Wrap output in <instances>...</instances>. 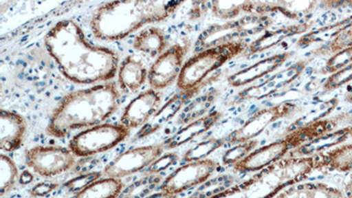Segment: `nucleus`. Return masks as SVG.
I'll use <instances>...</instances> for the list:
<instances>
[{
  "instance_id": "nucleus-21",
  "label": "nucleus",
  "mask_w": 352,
  "mask_h": 198,
  "mask_svg": "<svg viewBox=\"0 0 352 198\" xmlns=\"http://www.w3.org/2000/svg\"><path fill=\"white\" fill-rule=\"evenodd\" d=\"M124 188L119 179H102L88 185L72 198H118Z\"/></svg>"
},
{
  "instance_id": "nucleus-9",
  "label": "nucleus",
  "mask_w": 352,
  "mask_h": 198,
  "mask_svg": "<svg viewBox=\"0 0 352 198\" xmlns=\"http://www.w3.org/2000/svg\"><path fill=\"white\" fill-rule=\"evenodd\" d=\"M296 109L297 106L294 103L285 102L259 110L251 116L244 125L230 134L229 143H243L253 140L254 138L258 137L270 124L294 114Z\"/></svg>"
},
{
  "instance_id": "nucleus-30",
  "label": "nucleus",
  "mask_w": 352,
  "mask_h": 198,
  "mask_svg": "<svg viewBox=\"0 0 352 198\" xmlns=\"http://www.w3.org/2000/svg\"><path fill=\"white\" fill-rule=\"evenodd\" d=\"M352 61V47L339 52L334 58L330 59L327 70L330 72L340 70Z\"/></svg>"
},
{
  "instance_id": "nucleus-27",
  "label": "nucleus",
  "mask_w": 352,
  "mask_h": 198,
  "mask_svg": "<svg viewBox=\"0 0 352 198\" xmlns=\"http://www.w3.org/2000/svg\"><path fill=\"white\" fill-rule=\"evenodd\" d=\"M100 176H102V173L100 172H93L90 173V174L77 176V177L72 179L67 184H65V187L69 190V192H78V191L82 190L88 185L98 181Z\"/></svg>"
},
{
  "instance_id": "nucleus-29",
  "label": "nucleus",
  "mask_w": 352,
  "mask_h": 198,
  "mask_svg": "<svg viewBox=\"0 0 352 198\" xmlns=\"http://www.w3.org/2000/svg\"><path fill=\"white\" fill-rule=\"evenodd\" d=\"M179 159L178 154L175 153H166L165 155L160 156L155 162H153L148 166L147 173L149 175H157L160 172L166 170L169 166L174 165Z\"/></svg>"
},
{
  "instance_id": "nucleus-14",
  "label": "nucleus",
  "mask_w": 352,
  "mask_h": 198,
  "mask_svg": "<svg viewBox=\"0 0 352 198\" xmlns=\"http://www.w3.org/2000/svg\"><path fill=\"white\" fill-rule=\"evenodd\" d=\"M27 131V122L23 116L10 110L1 109L0 114V148L12 153L23 143Z\"/></svg>"
},
{
  "instance_id": "nucleus-18",
  "label": "nucleus",
  "mask_w": 352,
  "mask_h": 198,
  "mask_svg": "<svg viewBox=\"0 0 352 198\" xmlns=\"http://www.w3.org/2000/svg\"><path fill=\"white\" fill-rule=\"evenodd\" d=\"M148 78L146 66L142 62L128 56L122 62L118 70V83L124 92H136Z\"/></svg>"
},
{
  "instance_id": "nucleus-38",
  "label": "nucleus",
  "mask_w": 352,
  "mask_h": 198,
  "mask_svg": "<svg viewBox=\"0 0 352 198\" xmlns=\"http://www.w3.org/2000/svg\"><path fill=\"white\" fill-rule=\"evenodd\" d=\"M346 116V118H348V122H351V124H352V116Z\"/></svg>"
},
{
  "instance_id": "nucleus-6",
  "label": "nucleus",
  "mask_w": 352,
  "mask_h": 198,
  "mask_svg": "<svg viewBox=\"0 0 352 198\" xmlns=\"http://www.w3.org/2000/svg\"><path fill=\"white\" fill-rule=\"evenodd\" d=\"M28 168L43 177H54L75 165L76 160L70 149L61 146H34L25 152Z\"/></svg>"
},
{
  "instance_id": "nucleus-1",
  "label": "nucleus",
  "mask_w": 352,
  "mask_h": 198,
  "mask_svg": "<svg viewBox=\"0 0 352 198\" xmlns=\"http://www.w3.org/2000/svg\"><path fill=\"white\" fill-rule=\"evenodd\" d=\"M44 43L62 74L72 82H105L118 72V53L91 43L76 21H58L47 33Z\"/></svg>"
},
{
  "instance_id": "nucleus-28",
  "label": "nucleus",
  "mask_w": 352,
  "mask_h": 198,
  "mask_svg": "<svg viewBox=\"0 0 352 198\" xmlns=\"http://www.w3.org/2000/svg\"><path fill=\"white\" fill-rule=\"evenodd\" d=\"M352 80V64L332 75L324 85V89L332 91Z\"/></svg>"
},
{
  "instance_id": "nucleus-32",
  "label": "nucleus",
  "mask_w": 352,
  "mask_h": 198,
  "mask_svg": "<svg viewBox=\"0 0 352 198\" xmlns=\"http://www.w3.org/2000/svg\"><path fill=\"white\" fill-rule=\"evenodd\" d=\"M58 188V184L53 182H42L36 185L31 190V195L34 197H43L47 194L52 192L55 188Z\"/></svg>"
},
{
  "instance_id": "nucleus-4",
  "label": "nucleus",
  "mask_w": 352,
  "mask_h": 198,
  "mask_svg": "<svg viewBox=\"0 0 352 198\" xmlns=\"http://www.w3.org/2000/svg\"><path fill=\"white\" fill-rule=\"evenodd\" d=\"M241 43H226L202 50L185 63L177 80L182 91L199 87L210 72L221 67L242 50Z\"/></svg>"
},
{
  "instance_id": "nucleus-31",
  "label": "nucleus",
  "mask_w": 352,
  "mask_h": 198,
  "mask_svg": "<svg viewBox=\"0 0 352 198\" xmlns=\"http://www.w3.org/2000/svg\"><path fill=\"white\" fill-rule=\"evenodd\" d=\"M350 47H352V28L336 36L330 45V50L332 52H340Z\"/></svg>"
},
{
  "instance_id": "nucleus-17",
  "label": "nucleus",
  "mask_w": 352,
  "mask_h": 198,
  "mask_svg": "<svg viewBox=\"0 0 352 198\" xmlns=\"http://www.w3.org/2000/svg\"><path fill=\"white\" fill-rule=\"evenodd\" d=\"M220 118H221V113L213 112L197 119L196 121L190 122L186 126L181 129L180 131L176 132L175 135H173L170 138L163 143L165 149L177 148L182 144L190 142L195 138L210 130Z\"/></svg>"
},
{
  "instance_id": "nucleus-20",
  "label": "nucleus",
  "mask_w": 352,
  "mask_h": 198,
  "mask_svg": "<svg viewBox=\"0 0 352 198\" xmlns=\"http://www.w3.org/2000/svg\"><path fill=\"white\" fill-rule=\"evenodd\" d=\"M133 48L151 56H160L166 52L165 34L160 28H146L135 37Z\"/></svg>"
},
{
  "instance_id": "nucleus-23",
  "label": "nucleus",
  "mask_w": 352,
  "mask_h": 198,
  "mask_svg": "<svg viewBox=\"0 0 352 198\" xmlns=\"http://www.w3.org/2000/svg\"><path fill=\"white\" fill-rule=\"evenodd\" d=\"M19 171L14 160L5 154L0 155V193L10 192L16 184Z\"/></svg>"
},
{
  "instance_id": "nucleus-2",
  "label": "nucleus",
  "mask_w": 352,
  "mask_h": 198,
  "mask_svg": "<svg viewBox=\"0 0 352 198\" xmlns=\"http://www.w3.org/2000/svg\"><path fill=\"white\" fill-rule=\"evenodd\" d=\"M120 102L115 82L74 91L61 100L50 116L47 133L62 138L80 129L91 128L114 115Z\"/></svg>"
},
{
  "instance_id": "nucleus-36",
  "label": "nucleus",
  "mask_w": 352,
  "mask_h": 198,
  "mask_svg": "<svg viewBox=\"0 0 352 198\" xmlns=\"http://www.w3.org/2000/svg\"><path fill=\"white\" fill-rule=\"evenodd\" d=\"M344 133L345 138H352V125L351 126L345 128L344 130Z\"/></svg>"
},
{
  "instance_id": "nucleus-12",
  "label": "nucleus",
  "mask_w": 352,
  "mask_h": 198,
  "mask_svg": "<svg viewBox=\"0 0 352 198\" xmlns=\"http://www.w3.org/2000/svg\"><path fill=\"white\" fill-rule=\"evenodd\" d=\"M291 149L287 140L276 141L267 146L254 150L241 162L234 165L237 172H256L263 170L275 163L278 162Z\"/></svg>"
},
{
  "instance_id": "nucleus-25",
  "label": "nucleus",
  "mask_w": 352,
  "mask_h": 198,
  "mask_svg": "<svg viewBox=\"0 0 352 198\" xmlns=\"http://www.w3.org/2000/svg\"><path fill=\"white\" fill-rule=\"evenodd\" d=\"M223 143H224V140H215V138L204 141V142L197 144L196 146L187 151L184 155V160L187 162H193L206 159L207 156L214 152L219 146H221Z\"/></svg>"
},
{
  "instance_id": "nucleus-5",
  "label": "nucleus",
  "mask_w": 352,
  "mask_h": 198,
  "mask_svg": "<svg viewBox=\"0 0 352 198\" xmlns=\"http://www.w3.org/2000/svg\"><path fill=\"white\" fill-rule=\"evenodd\" d=\"M129 135L130 130L124 125L99 124L75 135L69 143V149L75 156H94L114 148Z\"/></svg>"
},
{
  "instance_id": "nucleus-24",
  "label": "nucleus",
  "mask_w": 352,
  "mask_h": 198,
  "mask_svg": "<svg viewBox=\"0 0 352 198\" xmlns=\"http://www.w3.org/2000/svg\"><path fill=\"white\" fill-rule=\"evenodd\" d=\"M214 97L206 96L200 97L191 102L182 110V114L179 116L178 122L180 124H188L190 122L197 120L204 113L208 110Z\"/></svg>"
},
{
  "instance_id": "nucleus-11",
  "label": "nucleus",
  "mask_w": 352,
  "mask_h": 198,
  "mask_svg": "<svg viewBox=\"0 0 352 198\" xmlns=\"http://www.w3.org/2000/svg\"><path fill=\"white\" fill-rule=\"evenodd\" d=\"M162 103V94L149 89L131 100L121 116V124L131 130L144 126L158 111Z\"/></svg>"
},
{
  "instance_id": "nucleus-19",
  "label": "nucleus",
  "mask_w": 352,
  "mask_h": 198,
  "mask_svg": "<svg viewBox=\"0 0 352 198\" xmlns=\"http://www.w3.org/2000/svg\"><path fill=\"white\" fill-rule=\"evenodd\" d=\"M276 198H344L338 188L325 184H294L279 193Z\"/></svg>"
},
{
  "instance_id": "nucleus-34",
  "label": "nucleus",
  "mask_w": 352,
  "mask_h": 198,
  "mask_svg": "<svg viewBox=\"0 0 352 198\" xmlns=\"http://www.w3.org/2000/svg\"><path fill=\"white\" fill-rule=\"evenodd\" d=\"M33 175H31L30 171H24L22 173L20 177V182L21 184L26 185L30 184L33 181Z\"/></svg>"
},
{
  "instance_id": "nucleus-3",
  "label": "nucleus",
  "mask_w": 352,
  "mask_h": 198,
  "mask_svg": "<svg viewBox=\"0 0 352 198\" xmlns=\"http://www.w3.org/2000/svg\"><path fill=\"white\" fill-rule=\"evenodd\" d=\"M181 4L182 2L146 0L106 3L94 12L91 30L100 40H122L144 25L166 20Z\"/></svg>"
},
{
  "instance_id": "nucleus-35",
  "label": "nucleus",
  "mask_w": 352,
  "mask_h": 198,
  "mask_svg": "<svg viewBox=\"0 0 352 198\" xmlns=\"http://www.w3.org/2000/svg\"><path fill=\"white\" fill-rule=\"evenodd\" d=\"M148 198H177V196H175V195H171L166 192H159L152 195V196Z\"/></svg>"
},
{
  "instance_id": "nucleus-26",
  "label": "nucleus",
  "mask_w": 352,
  "mask_h": 198,
  "mask_svg": "<svg viewBox=\"0 0 352 198\" xmlns=\"http://www.w3.org/2000/svg\"><path fill=\"white\" fill-rule=\"evenodd\" d=\"M257 144H258V141L254 140L239 144L234 148L226 151L224 156H223V163L226 165L236 164L237 162H241L248 154L252 153L257 146Z\"/></svg>"
},
{
  "instance_id": "nucleus-37",
  "label": "nucleus",
  "mask_w": 352,
  "mask_h": 198,
  "mask_svg": "<svg viewBox=\"0 0 352 198\" xmlns=\"http://www.w3.org/2000/svg\"><path fill=\"white\" fill-rule=\"evenodd\" d=\"M346 100H348L349 102L352 103V92L348 94V96H346Z\"/></svg>"
},
{
  "instance_id": "nucleus-16",
  "label": "nucleus",
  "mask_w": 352,
  "mask_h": 198,
  "mask_svg": "<svg viewBox=\"0 0 352 198\" xmlns=\"http://www.w3.org/2000/svg\"><path fill=\"white\" fill-rule=\"evenodd\" d=\"M338 124L336 118L314 121L291 132L285 138L290 144L291 148H295L304 143L310 142V141L313 142L314 140L327 136L330 132L334 131Z\"/></svg>"
},
{
  "instance_id": "nucleus-7",
  "label": "nucleus",
  "mask_w": 352,
  "mask_h": 198,
  "mask_svg": "<svg viewBox=\"0 0 352 198\" xmlns=\"http://www.w3.org/2000/svg\"><path fill=\"white\" fill-rule=\"evenodd\" d=\"M165 147L163 144H151L140 146L122 153L105 166L106 177L119 179L127 177L131 175L148 168L153 162L159 159Z\"/></svg>"
},
{
  "instance_id": "nucleus-13",
  "label": "nucleus",
  "mask_w": 352,
  "mask_h": 198,
  "mask_svg": "<svg viewBox=\"0 0 352 198\" xmlns=\"http://www.w3.org/2000/svg\"><path fill=\"white\" fill-rule=\"evenodd\" d=\"M316 157H300L284 160L270 166L268 173L275 176L280 188L302 180L314 168H318Z\"/></svg>"
},
{
  "instance_id": "nucleus-15",
  "label": "nucleus",
  "mask_w": 352,
  "mask_h": 198,
  "mask_svg": "<svg viewBox=\"0 0 352 198\" xmlns=\"http://www.w3.org/2000/svg\"><path fill=\"white\" fill-rule=\"evenodd\" d=\"M198 90H199V87L190 91H182L180 94H175L162 108L159 109L158 111L150 119V121L142 127V130L138 132V138L148 137L164 126L166 122L170 121L180 111L187 100L192 98Z\"/></svg>"
},
{
  "instance_id": "nucleus-10",
  "label": "nucleus",
  "mask_w": 352,
  "mask_h": 198,
  "mask_svg": "<svg viewBox=\"0 0 352 198\" xmlns=\"http://www.w3.org/2000/svg\"><path fill=\"white\" fill-rule=\"evenodd\" d=\"M185 49L180 44H175L157 58L148 72V82L154 90L164 89L171 86L182 69Z\"/></svg>"
},
{
  "instance_id": "nucleus-8",
  "label": "nucleus",
  "mask_w": 352,
  "mask_h": 198,
  "mask_svg": "<svg viewBox=\"0 0 352 198\" xmlns=\"http://www.w3.org/2000/svg\"><path fill=\"white\" fill-rule=\"evenodd\" d=\"M218 166V162L210 159L188 163L171 173L162 182L160 190L163 192L177 196L184 191L206 182L216 171Z\"/></svg>"
},
{
  "instance_id": "nucleus-22",
  "label": "nucleus",
  "mask_w": 352,
  "mask_h": 198,
  "mask_svg": "<svg viewBox=\"0 0 352 198\" xmlns=\"http://www.w3.org/2000/svg\"><path fill=\"white\" fill-rule=\"evenodd\" d=\"M320 166L338 172L352 171V143L342 144L322 156Z\"/></svg>"
},
{
  "instance_id": "nucleus-33",
  "label": "nucleus",
  "mask_w": 352,
  "mask_h": 198,
  "mask_svg": "<svg viewBox=\"0 0 352 198\" xmlns=\"http://www.w3.org/2000/svg\"><path fill=\"white\" fill-rule=\"evenodd\" d=\"M342 193H344L345 198H352V173L349 175L347 181L345 182Z\"/></svg>"
}]
</instances>
